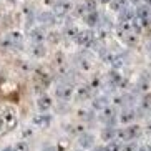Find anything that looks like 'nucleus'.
<instances>
[{
    "label": "nucleus",
    "mask_w": 151,
    "mask_h": 151,
    "mask_svg": "<svg viewBox=\"0 0 151 151\" xmlns=\"http://www.w3.org/2000/svg\"><path fill=\"white\" fill-rule=\"evenodd\" d=\"M52 106H53V101H52V98H50L47 93L40 95V96L37 98V108H38L42 113H47Z\"/></svg>",
    "instance_id": "nucleus-6"
},
{
    "label": "nucleus",
    "mask_w": 151,
    "mask_h": 151,
    "mask_svg": "<svg viewBox=\"0 0 151 151\" xmlns=\"http://www.w3.org/2000/svg\"><path fill=\"white\" fill-rule=\"evenodd\" d=\"M95 108H100V110H105V108H108V103H106V98H96V100H95V105H93Z\"/></svg>",
    "instance_id": "nucleus-13"
},
{
    "label": "nucleus",
    "mask_w": 151,
    "mask_h": 151,
    "mask_svg": "<svg viewBox=\"0 0 151 151\" xmlns=\"http://www.w3.org/2000/svg\"><path fill=\"white\" fill-rule=\"evenodd\" d=\"M120 151H138V145H136V143H133V141H128L126 145L123 143V146H121Z\"/></svg>",
    "instance_id": "nucleus-15"
},
{
    "label": "nucleus",
    "mask_w": 151,
    "mask_h": 151,
    "mask_svg": "<svg viewBox=\"0 0 151 151\" xmlns=\"http://www.w3.org/2000/svg\"><path fill=\"white\" fill-rule=\"evenodd\" d=\"M42 151H57V146H53V145H47V146H43Z\"/></svg>",
    "instance_id": "nucleus-19"
},
{
    "label": "nucleus",
    "mask_w": 151,
    "mask_h": 151,
    "mask_svg": "<svg viewBox=\"0 0 151 151\" xmlns=\"http://www.w3.org/2000/svg\"><path fill=\"white\" fill-rule=\"evenodd\" d=\"M129 2H131V4H139L141 0H129Z\"/></svg>",
    "instance_id": "nucleus-23"
},
{
    "label": "nucleus",
    "mask_w": 151,
    "mask_h": 151,
    "mask_svg": "<svg viewBox=\"0 0 151 151\" xmlns=\"http://www.w3.org/2000/svg\"><path fill=\"white\" fill-rule=\"evenodd\" d=\"M53 121V116L50 115V113H38L32 118V126L33 128H38V129H43L47 126H50Z\"/></svg>",
    "instance_id": "nucleus-2"
},
{
    "label": "nucleus",
    "mask_w": 151,
    "mask_h": 151,
    "mask_svg": "<svg viewBox=\"0 0 151 151\" xmlns=\"http://www.w3.org/2000/svg\"><path fill=\"white\" fill-rule=\"evenodd\" d=\"M9 2H12V4H15V2H18V0H9Z\"/></svg>",
    "instance_id": "nucleus-27"
},
{
    "label": "nucleus",
    "mask_w": 151,
    "mask_h": 151,
    "mask_svg": "<svg viewBox=\"0 0 151 151\" xmlns=\"http://www.w3.org/2000/svg\"><path fill=\"white\" fill-rule=\"evenodd\" d=\"M100 2H101V4H110L111 0H100Z\"/></svg>",
    "instance_id": "nucleus-24"
},
{
    "label": "nucleus",
    "mask_w": 151,
    "mask_h": 151,
    "mask_svg": "<svg viewBox=\"0 0 151 151\" xmlns=\"http://www.w3.org/2000/svg\"><path fill=\"white\" fill-rule=\"evenodd\" d=\"M55 93H57V98L63 100V101H68L71 96H73V86L68 83H60L55 90Z\"/></svg>",
    "instance_id": "nucleus-4"
},
{
    "label": "nucleus",
    "mask_w": 151,
    "mask_h": 151,
    "mask_svg": "<svg viewBox=\"0 0 151 151\" xmlns=\"http://www.w3.org/2000/svg\"><path fill=\"white\" fill-rule=\"evenodd\" d=\"M32 42H33V45H40L43 43V40L47 38V33H45V30L42 27H35L33 30H32Z\"/></svg>",
    "instance_id": "nucleus-9"
},
{
    "label": "nucleus",
    "mask_w": 151,
    "mask_h": 151,
    "mask_svg": "<svg viewBox=\"0 0 151 151\" xmlns=\"http://www.w3.org/2000/svg\"><path fill=\"white\" fill-rule=\"evenodd\" d=\"M85 22L88 23L90 27H95L98 23V14L96 12H86V15H85Z\"/></svg>",
    "instance_id": "nucleus-11"
},
{
    "label": "nucleus",
    "mask_w": 151,
    "mask_h": 151,
    "mask_svg": "<svg viewBox=\"0 0 151 151\" xmlns=\"http://www.w3.org/2000/svg\"><path fill=\"white\" fill-rule=\"evenodd\" d=\"M2 151H17V150H15V145H7V146L2 148Z\"/></svg>",
    "instance_id": "nucleus-20"
},
{
    "label": "nucleus",
    "mask_w": 151,
    "mask_h": 151,
    "mask_svg": "<svg viewBox=\"0 0 151 151\" xmlns=\"http://www.w3.org/2000/svg\"><path fill=\"white\" fill-rule=\"evenodd\" d=\"M148 50H150V52H151V42H150V43H148Z\"/></svg>",
    "instance_id": "nucleus-26"
},
{
    "label": "nucleus",
    "mask_w": 151,
    "mask_h": 151,
    "mask_svg": "<svg viewBox=\"0 0 151 151\" xmlns=\"http://www.w3.org/2000/svg\"><path fill=\"white\" fill-rule=\"evenodd\" d=\"M40 20L42 22H48V25H52V23H53V15L52 14H42Z\"/></svg>",
    "instance_id": "nucleus-18"
},
{
    "label": "nucleus",
    "mask_w": 151,
    "mask_h": 151,
    "mask_svg": "<svg viewBox=\"0 0 151 151\" xmlns=\"http://www.w3.org/2000/svg\"><path fill=\"white\" fill-rule=\"evenodd\" d=\"M78 143H80L81 150H91V148H95V138H93V134H90V133L81 134Z\"/></svg>",
    "instance_id": "nucleus-8"
},
{
    "label": "nucleus",
    "mask_w": 151,
    "mask_h": 151,
    "mask_svg": "<svg viewBox=\"0 0 151 151\" xmlns=\"http://www.w3.org/2000/svg\"><path fill=\"white\" fill-rule=\"evenodd\" d=\"M126 7H128V0H111L110 2V9L118 12V14H120L121 10H124Z\"/></svg>",
    "instance_id": "nucleus-10"
},
{
    "label": "nucleus",
    "mask_w": 151,
    "mask_h": 151,
    "mask_svg": "<svg viewBox=\"0 0 151 151\" xmlns=\"http://www.w3.org/2000/svg\"><path fill=\"white\" fill-rule=\"evenodd\" d=\"M121 146H123V143L120 141V139H113V141H110L105 146V151H120Z\"/></svg>",
    "instance_id": "nucleus-12"
},
{
    "label": "nucleus",
    "mask_w": 151,
    "mask_h": 151,
    "mask_svg": "<svg viewBox=\"0 0 151 151\" xmlns=\"http://www.w3.org/2000/svg\"><path fill=\"white\" fill-rule=\"evenodd\" d=\"M73 151H85V150H81V148H78V150H73Z\"/></svg>",
    "instance_id": "nucleus-28"
},
{
    "label": "nucleus",
    "mask_w": 151,
    "mask_h": 151,
    "mask_svg": "<svg viewBox=\"0 0 151 151\" xmlns=\"http://www.w3.org/2000/svg\"><path fill=\"white\" fill-rule=\"evenodd\" d=\"M145 2L148 4V7H151V0H145Z\"/></svg>",
    "instance_id": "nucleus-25"
},
{
    "label": "nucleus",
    "mask_w": 151,
    "mask_h": 151,
    "mask_svg": "<svg viewBox=\"0 0 151 151\" xmlns=\"http://www.w3.org/2000/svg\"><path fill=\"white\" fill-rule=\"evenodd\" d=\"M139 133H141V129L138 128V126H128V128H123V129H118V131H116L120 141H126V143L133 141Z\"/></svg>",
    "instance_id": "nucleus-3"
},
{
    "label": "nucleus",
    "mask_w": 151,
    "mask_h": 151,
    "mask_svg": "<svg viewBox=\"0 0 151 151\" xmlns=\"http://www.w3.org/2000/svg\"><path fill=\"white\" fill-rule=\"evenodd\" d=\"M0 124L4 126L7 131H10V129L15 128V124H17V111L14 110V108H5L4 113H2V116H0Z\"/></svg>",
    "instance_id": "nucleus-1"
},
{
    "label": "nucleus",
    "mask_w": 151,
    "mask_h": 151,
    "mask_svg": "<svg viewBox=\"0 0 151 151\" xmlns=\"http://www.w3.org/2000/svg\"><path fill=\"white\" fill-rule=\"evenodd\" d=\"M138 151H151V146H141L138 148Z\"/></svg>",
    "instance_id": "nucleus-22"
},
{
    "label": "nucleus",
    "mask_w": 151,
    "mask_h": 151,
    "mask_svg": "<svg viewBox=\"0 0 151 151\" xmlns=\"http://www.w3.org/2000/svg\"><path fill=\"white\" fill-rule=\"evenodd\" d=\"M76 42H78L80 45H83V47H88V45H91V43L95 42L93 32H90V30L80 32V33L76 35Z\"/></svg>",
    "instance_id": "nucleus-7"
},
{
    "label": "nucleus",
    "mask_w": 151,
    "mask_h": 151,
    "mask_svg": "<svg viewBox=\"0 0 151 151\" xmlns=\"http://www.w3.org/2000/svg\"><path fill=\"white\" fill-rule=\"evenodd\" d=\"M133 115H134L133 111H124L123 115H121L120 120L123 121V123H129V121H133V120H134V116H133Z\"/></svg>",
    "instance_id": "nucleus-16"
},
{
    "label": "nucleus",
    "mask_w": 151,
    "mask_h": 151,
    "mask_svg": "<svg viewBox=\"0 0 151 151\" xmlns=\"http://www.w3.org/2000/svg\"><path fill=\"white\" fill-rule=\"evenodd\" d=\"M33 48H35V57H43L45 55V48H43V43H40V45H33Z\"/></svg>",
    "instance_id": "nucleus-17"
},
{
    "label": "nucleus",
    "mask_w": 151,
    "mask_h": 151,
    "mask_svg": "<svg viewBox=\"0 0 151 151\" xmlns=\"http://www.w3.org/2000/svg\"><path fill=\"white\" fill-rule=\"evenodd\" d=\"M91 151H105V146H95L91 148Z\"/></svg>",
    "instance_id": "nucleus-21"
},
{
    "label": "nucleus",
    "mask_w": 151,
    "mask_h": 151,
    "mask_svg": "<svg viewBox=\"0 0 151 151\" xmlns=\"http://www.w3.org/2000/svg\"><path fill=\"white\" fill-rule=\"evenodd\" d=\"M70 10H71V4L68 0H58L57 4L53 5V14L57 17H65Z\"/></svg>",
    "instance_id": "nucleus-5"
},
{
    "label": "nucleus",
    "mask_w": 151,
    "mask_h": 151,
    "mask_svg": "<svg viewBox=\"0 0 151 151\" xmlns=\"http://www.w3.org/2000/svg\"><path fill=\"white\" fill-rule=\"evenodd\" d=\"M15 150L17 151H30V145H28L25 139H22V141L15 143Z\"/></svg>",
    "instance_id": "nucleus-14"
}]
</instances>
